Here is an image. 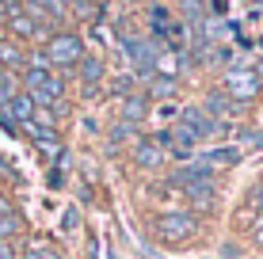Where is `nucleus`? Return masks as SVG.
Returning a JSON list of instances; mask_svg holds the SVG:
<instances>
[{"instance_id": "obj_1", "label": "nucleus", "mask_w": 263, "mask_h": 259, "mask_svg": "<svg viewBox=\"0 0 263 259\" xmlns=\"http://www.w3.org/2000/svg\"><path fill=\"white\" fill-rule=\"evenodd\" d=\"M168 187H179L187 202H195L198 210H214L217 202V172H210L206 164H187V168H176L168 172Z\"/></svg>"}, {"instance_id": "obj_2", "label": "nucleus", "mask_w": 263, "mask_h": 259, "mask_svg": "<svg viewBox=\"0 0 263 259\" xmlns=\"http://www.w3.org/2000/svg\"><path fill=\"white\" fill-rule=\"evenodd\" d=\"M198 229H202V217L191 210H168L153 217V236L160 244H187V240H195Z\"/></svg>"}, {"instance_id": "obj_3", "label": "nucleus", "mask_w": 263, "mask_h": 259, "mask_svg": "<svg viewBox=\"0 0 263 259\" xmlns=\"http://www.w3.org/2000/svg\"><path fill=\"white\" fill-rule=\"evenodd\" d=\"M23 88L34 99V107H58L65 95V80L53 76V69H34V65L23 69Z\"/></svg>"}, {"instance_id": "obj_4", "label": "nucleus", "mask_w": 263, "mask_h": 259, "mask_svg": "<svg viewBox=\"0 0 263 259\" xmlns=\"http://www.w3.org/2000/svg\"><path fill=\"white\" fill-rule=\"evenodd\" d=\"M42 53H46L50 69L80 65V57H84V38H80V34H72V31H61V34H53V38H46Z\"/></svg>"}, {"instance_id": "obj_5", "label": "nucleus", "mask_w": 263, "mask_h": 259, "mask_svg": "<svg viewBox=\"0 0 263 259\" xmlns=\"http://www.w3.org/2000/svg\"><path fill=\"white\" fill-rule=\"evenodd\" d=\"M221 92L225 95H233L240 107L244 103H252L259 95V73H252V69H229L225 73V84H221Z\"/></svg>"}, {"instance_id": "obj_6", "label": "nucleus", "mask_w": 263, "mask_h": 259, "mask_svg": "<svg viewBox=\"0 0 263 259\" xmlns=\"http://www.w3.org/2000/svg\"><path fill=\"white\" fill-rule=\"evenodd\" d=\"M179 122H187L195 133H198V141H214V137H221L225 130V122H217L214 114H206L202 107H179Z\"/></svg>"}, {"instance_id": "obj_7", "label": "nucleus", "mask_w": 263, "mask_h": 259, "mask_svg": "<svg viewBox=\"0 0 263 259\" xmlns=\"http://www.w3.org/2000/svg\"><path fill=\"white\" fill-rule=\"evenodd\" d=\"M202 111H206V114H214V118L221 122V118H233V114H240V103L233 99V95H225L221 88H217V92H206Z\"/></svg>"}, {"instance_id": "obj_8", "label": "nucleus", "mask_w": 263, "mask_h": 259, "mask_svg": "<svg viewBox=\"0 0 263 259\" xmlns=\"http://www.w3.org/2000/svg\"><path fill=\"white\" fill-rule=\"evenodd\" d=\"M134 160H138L141 168H149V172H153V168H160V164L168 160V153L157 145V141H149V137H138V141H134Z\"/></svg>"}, {"instance_id": "obj_9", "label": "nucleus", "mask_w": 263, "mask_h": 259, "mask_svg": "<svg viewBox=\"0 0 263 259\" xmlns=\"http://www.w3.org/2000/svg\"><path fill=\"white\" fill-rule=\"evenodd\" d=\"M198 164H206L210 172H214V168H237V164H240V149H233V145H221V149H206Z\"/></svg>"}, {"instance_id": "obj_10", "label": "nucleus", "mask_w": 263, "mask_h": 259, "mask_svg": "<svg viewBox=\"0 0 263 259\" xmlns=\"http://www.w3.org/2000/svg\"><path fill=\"white\" fill-rule=\"evenodd\" d=\"M8 27H12L15 38H39V34L46 31L42 23H34L27 12H20V8H15V12H8Z\"/></svg>"}, {"instance_id": "obj_11", "label": "nucleus", "mask_w": 263, "mask_h": 259, "mask_svg": "<svg viewBox=\"0 0 263 259\" xmlns=\"http://www.w3.org/2000/svg\"><path fill=\"white\" fill-rule=\"evenodd\" d=\"M149 114V95L145 92H134V95H126V103H122V122H130V126H138V122Z\"/></svg>"}, {"instance_id": "obj_12", "label": "nucleus", "mask_w": 263, "mask_h": 259, "mask_svg": "<svg viewBox=\"0 0 263 259\" xmlns=\"http://www.w3.org/2000/svg\"><path fill=\"white\" fill-rule=\"evenodd\" d=\"M8 114H12L20 126H23V122H31V118H34V99H31L27 92H15L12 99H8Z\"/></svg>"}, {"instance_id": "obj_13", "label": "nucleus", "mask_w": 263, "mask_h": 259, "mask_svg": "<svg viewBox=\"0 0 263 259\" xmlns=\"http://www.w3.org/2000/svg\"><path fill=\"white\" fill-rule=\"evenodd\" d=\"M179 69H183V53H179V50H160V53H157V76L176 80Z\"/></svg>"}, {"instance_id": "obj_14", "label": "nucleus", "mask_w": 263, "mask_h": 259, "mask_svg": "<svg viewBox=\"0 0 263 259\" xmlns=\"http://www.w3.org/2000/svg\"><path fill=\"white\" fill-rule=\"evenodd\" d=\"M80 80H84V88H96L99 80H103V61L92 57V53H84V57H80Z\"/></svg>"}, {"instance_id": "obj_15", "label": "nucleus", "mask_w": 263, "mask_h": 259, "mask_svg": "<svg viewBox=\"0 0 263 259\" xmlns=\"http://www.w3.org/2000/svg\"><path fill=\"white\" fill-rule=\"evenodd\" d=\"M23 50L15 46V42H0V65L4 69H23Z\"/></svg>"}, {"instance_id": "obj_16", "label": "nucleus", "mask_w": 263, "mask_h": 259, "mask_svg": "<svg viewBox=\"0 0 263 259\" xmlns=\"http://www.w3.org/2000/svg\"><path fill=\"white\" fill-rule=\"evenodd\" d=\"M145 95H153V99H168V95H176V80L153 76V84H149V92H145Z\"/></svg>"}, {"instance_id": "obj_17", "label": "nucleus", "mask_w": 263, "mask_h": 259, "mask_svg": "<svg viewBox=\"0 0 263 259\" xmlns=\"http://www.w3.org/2000/svg\"><path fill=\"white\" fill-rule=\"evenodd\" d=\"M20 217H15V213H4V217H0V244H12V236L20 233Z\"/></svg>"}, {"instance_id": "obj_18", "label": "nucleus", "mask_w": 263, "mask_h": 259, "mask_svg": "<svg viewBox=\"0 0 263 259\" xmlns=\"http://www.w3.org/2000/svg\"><path fill=\"white\" fill-rule=\"evenodd\" d=\"M111 92H115V95H134V76H119V80L111 84Z\"/></svg>"}, {"instance_id": "obj_19", "label": "nucleus", "mask_w": 263, "mask_h": 259, "mask_svg": "<svg viewBox=\"0 0 263 259\" xmlns=\"http://www.w3.org/2000/svg\"><path fill=\"white\" fill-rule=\"evenodd\" d=\"M248 206L263 213V183H256V187H252V191H248Z\"/></svg>"}, {"instance_id": "obj_20", "label": "nucleus", "mask_w": 263, "mask_h": 259, "mask_svg": "<svg viewBox=\"0 0 263 259\" xmlns=\"http://www.w3.org/2000/svg\"><path fill=\"white\" fill-rule=\"evenodd\" d=\"M130 133H134V126H130V122H122V118L111 126V137H119V141H122V137H130Z\"/></svg>"}, {"instance_id": "obj_21", "label": "nucleus", "mask_w": 263, "mask_h": 259, "mask_svg": "<svg viewBox=\"0 0 263 259\" xmlns=\"http://www.w3.org/2000/svg\"><path fill=\"white\" fill-rule=\"evenodd\" d=\"M23 259H61L58 252H50V248H31V252H27Z\"/></svg>"}, {"instance_id": "obj_22", "label": "nucleus", "mask_w": 263, "mask_h": 259, "mask_svg": "<svg viewBox=\"0 0 263 259\" xmlns=\"http://www.w3.org/2000/svg\"><path fill=\"white\" fill-rule=\"evenodd\" d=\"M252 244H256V248H263V213L256 217V225H252Z\"/></svg>"}, {"instance_id": "obj_23", "label": "nucleus", "mask_w": 263, "mask_h": 259, "mask_svg": "<svg viewBox=\"0 0 263 259\" xmlns=\"http://www.w3.org/2000/svg\"><path fill=\"white\" fill-rule=\"evenodd\" d=\"M61 229H65V233H72V229H77V210H65V217H61Z\"/></svg>"}, {"instance_id": "obj_24", "label": "nucleus", "mask_w": 263, "mask_h": 259, "mask_svg": "<svg viewBox=\"0 0 263 259\" xmlns=\"http://www.w3.org/2000/svg\"><path fill=\"white\" fill-rule=\"evenodd\" d=\"M0 259H15V252H12V244H0Z\"/></svg>"}, {"instance_id": "obj_25", "label": "nucleus", "mask_w": 263, "mask_h": 259, "mask_svg": "<svg viewBox=\"0 0 263 259\" xmlns=\"http://www.w3.org/2000/svg\"><path fill=\"white\" fill-rule=\"evenodd\" d=\"M4 213H12V202H8L4 194H0V217H4Z\"/></svg>"}]
</instances>
